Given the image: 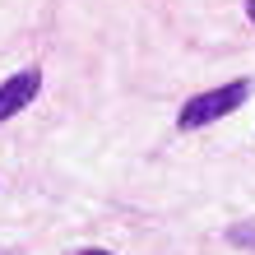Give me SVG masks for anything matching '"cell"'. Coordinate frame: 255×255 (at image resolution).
I'll return each mask as SVG.
<instances>
[{"label":"cell","mask_w":255,"mask_h":255,"mask_svg":"<svg viewBox=\"0 0 255 255\" xmlns=\"http://www.w3.org/2000/svg\"><path fill=\"white\" fill-rule=\"evenodd\" d=\"M79 255H112V251H102V246H88V251H79Z\"/></svg>","instance_id":"277c9868"},{"label":"cell","mask_w":255,"mask_h":255,"mask_svg":"<svg viewBox=\"0 0 255 255\" xmlns=\"http://www.w3.org/2000/svg\"><path fill=\"white\" fill-rule=\"evenodd\" d=\"M42 93V70H19L0 84V121H9L14 112H23L28 102Z\"/></svg>","instance_id":"7a4b0ae2"},{"label":"cell","mask_w":255,"mask_h":255,"mask_svg":"<svg viewBox=\"0 0 255 255\" xmlns=\"http://www.w3.org/2000/svg\"><path fill=\"white\" fill-rule=\"evenodd\" d=\"M246 98H251V84H246V79H232V84H223V88L195 93V98L181 102V112H176V126H181V130H204V126L223 121V116L242 112V107H246Z\"/></svg>","instance_id":"6da1fadb"},{"label":"cell","mask_w":255,"mask_h":255,"mask_svg":"<svg viewBox=\"0 0 255 255\" xmlns=\"http://www.w3.org/2000/svg\"><path fill=\"white\" fill-rule=\"evenodd\" d=\"M228 246L255 251V223H232V228H228Z\"/></svg>","instance_id":"3957f363"},{"label":"cell","mask_w":255,"mask_h":255,"mask_svg":"<svg viewBox=\"0 0 255 255\" xmlns=\"http://www.w3.org/2000/svg\"><path fill=\"white\" fill-rule=\"evenodd\" d=\"M246 19H251V23H255V0H246Z\"/></svg>","instance_id":"5b68a950"}]
</instances>
